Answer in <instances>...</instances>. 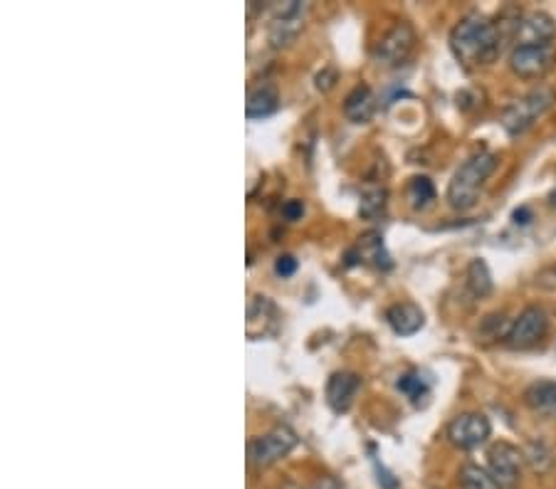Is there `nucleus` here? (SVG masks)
<instances>
[{
	"label": "nucleus",
	"mask_w": 556,
	"mask_h": 489,
	"mask_svg": "<svg viewBox=\"0 0 556 489\" xmlns=\"http://www.w3.org/2000/svg\"><path fill=\"white\" fill-rule=\"evenodd\" d=\"M374 109H376L374 92H371V87H366V84H359V87L351 89L349 97H346L344 102L346 117H349L354 124L369 122V119L374 117Z\"/></svg>",
	"instance_id": "4468645a"
},
{
	"label": "nucleus",
	"mask_w": 556,
	"mask_h": 489,
	"mask_svg": "<svg viewBox=\"0 0 556 489\" xmlns=\"http://www.w3.org/2000/svg\"><path fill=\"white\" fill-rule=\"evenodd\" d=\"M556 38V23L547 13H529L522 18L517 33V45H534V47H552Z\"/></svg>",
	"instance_id": "9b49d317"
},
{
	"label": "nucleus",
	"mask_w": 556,
	"mask_h": 489,
	"mask_svg": "<svg viewBox=\"0 0 556 489\" xmlns=\"http://www.w3.org/2000/svg\"><path fill=\"white\" fill-rule=\"evenodd\" d=\"M554 65L552 47H534V45H517L510 55V67L522 80H539L547 75Z\"/></svg>",
	"instance_id": "6e6552de"
},
{
	"label": "nucleus",
	"mask_w": 556,
	"mask_h": 489,
	"mask_svg": "<svg viewBox=\"0 0 556 489\" xmlns=\"http://www.w3.org/2000/svg\"><path fill=\"white\" fill-rule=\"evenodd\" d=\"M460 485H463V489H502L500 482L490 472H485L477 465H465L460 470Z\"/></svg>",
	"instance_id": "412c9836"
},
{
	"label": "nucleus",
	"mask_w": 556,
	"mask_h": 489,
	"mask_svg": "<svg viewBox=\"0 0 556 489\" xmlns=\"http://www.w3.org/2000/svg\"><path fill=\"white\" fill-rule=\"evenodd\" d=\"M359 260L374 262L376 267H391V257H388L384 238L379 233H366L359 238Z\"/></svg>",
	"instance_id": "f3484780"
},
{
	"label": "nucleus",
	"mask_w": 556,
	"mask_h": 489,
	"mask_svg": "<svg viewBox=\"0 0 556 489\" xmlns=\"http://www.w3.org/2000/svg\"><path fill=\"white\" fill-rule=\"evenodd\" d=\"M492 433V425L487 415L482 413H463L448 425V438L455 448L475 450L487 443Z\"/></svg>",
	"instance_id": "0eeeda50"
},
{
	"label": "nucleus",
	"mask_w": 556,
	"mask_h": 489,
	"mask_svg": "<svg viewBox=\"0 0 556 489\" xmlns=\"http://www.w3.org/2000/svg\"><path fill=\"white\" fill-rule=\"evenodd\" d=\"M334 84H337V72H334V70H324L322 75H317V87L324 89V92H327V89H332Z\"/></svg>",
	"instance_id": "a878e982"
},
{
	"label": "nucleus",
	"mask_w": 556,
	"mask_h": 489,
	"mask_svg": "<svg viewBox=\"0 0 556 489\" xmlns=\"http://www.w3.org/2000/svg\"><path fill=\"white\" fill-rule=\"evenodd\" d=\"M468 287H470V292L475 294V297H485V294H490L492 277H490V270H487V265L482 260H472L470 262Z\"/></svg>",
	"instance_id": "4be33fe9"
},
{
	"label": "nucleus",
	"mask_w": 556,
	"mask_h": 489,
	"mask_svg": "<svg viewBox=\"0 0 556 489\" xmlns=\"http://www.w3.org/2000/svg\"><path fill=\"white\" fill-rule=\"evenodd\" d=\"M497 163H500V159H497V154H490V151H480V154L470 156V159L458 168L453 181H450L448 203L453 205L455 210L472 208V205L477 203V196H480L485 181L497 168Z\"/></svg>",
	"instance_id": "f03ea898"
},
{
	"label": "nucleus",
	"mask_w": 556,
	"mask_h": 489,
	"mask_svg": "<svg viewBox=\"0 0 556 489\" xmlns=\"http://www.w3.org/2000/svg\"><path fill=\"white\" fill-rule=\"evenodd\" d=\"M386 198V188H369V191L361 196L359 213L364 215V218H376V215H381L386 210Z\"/></svg>",
	"instance_id": "5701e85b"
},
{
	"label": "nucleus",
	"mask_w": 556,
	"mask_h": 489,
	"mask_svg": "<svg viewBox=\"0 0 556 489\" xmlns=\"http://www.w3.org/2000/svg\"><path fill=\"white\" fill-rule=\"evenodd\" d=\"M552 104H554L552 89L547 87L532 89V92L524 94L522 99H514L510 107L505 109V114H502V126H505V131L510 136L524 134L529 126L539 122V117H544V114L552 109Z\"/></svg>",
	"instance_id": "7ed1b4c3"
},
{
	"label": "nucleus",
	"mask_w": 556,
	"mask_h": 489,
	"mask_svg": "<svg viewBox=\"0 0 556 489\" xmlns=\"http://www.w3.org/2000/svg\"><path fill=\"white\" fill-rule=\"evenodd\" d=\"M408 201L416 210H426L435 201V186L428 176H416L408 183Z\"/></svg>",
	"instance_id": "6ab92c4d"
},
{
	"label": "nucleus",
	"mask_w": 556,
	"mask_h": 489,
	"mask_svg": "<svg viewBox=\"0 0 556 489\" xmlns=\"http://www.w3.org/2000/svg\"><path fill=\"white\" fill-rule=\"evenodd\" d=\"M502 45H505V40L497 30V23L477 13L465 15L450 35V47L465 67L490 65L502 52Z\"/></svg>",
	"instance_id": "f257e3e1"
},
{
	"label": "nucleus",
	"mask_w": 556,
	"mask_h": 489,
	"mask_svg": "<svg viewBox=\"0 0 556 489\" xmlns=\"http://www.w3.org/2000/svg\"><path fill=\"white\" fill-rule=\"evenodd\" d=\"M416 47V30L408 23H396L376 45V60L379 65L398 67L411 57Z\"/></svg>",
	"instance_id": "423d86ee"
},
{
	"label": "nucleus",
	"mask_w": 556,
	"mask_h": 489,
	"mask_svg": "<svg viewBox=\"0 0 556 489\" xmlns=\"http://www.w3.org/2000/svg\"><path fill=\"white\" fill-rule=\"evenodd\" d=\"M386 322L398 336H413L423 329V324H426V314H423V309L418 307V304L401 302V304H393V307L388 309Z\"/></svg>",
	"instance_id": "ddd939ff"
},
{
	"label": "nucleus",
	"mask_w": 556,
	"mask_h": 489,
	"mask_svg": "<svg viewBox=\"0 0 556 489\" xmlns=\"http://www.w3.org/2000/svg\"><path fill=\"white\" fill-rule=\"evenodd\" d=\"M361 388V376L354 371H337L327 383V403L334 413H346L354 406V398Z\"/></svg>",
	"instance_id": "f8f14e48"
},
{
	"label": "nucleus",
	"mask_w": 556,
	"mask_h": 489,
	"mask_svg": "<svg viewBox=\"0 0 556 489\" xmlns=\"http://www.w3.org/2000/svg\"><path fill=\"white\" fill-rule=\"evenodd\" d=\"M549 317L542 307H527L512 322L510 334H507V346L512 349H532L547 336Z\"/></svg>",
	"instance_id": "39448f33"
},
{
	"label": "nucleus",
	"mask_w": 556,
	"mask_h": 489,
	"mask_svg": "<svg viewBox=\"0 0 556 489\" xmlns=\"http://www.w3.org/2000/svg\"><path fill=\"white\" fill-rule=\"evenodd\" d=\"M398 391L406 393L413 403H421L423 398H428L430 383L421 371H408L398 378Z\"/></svg>",
	"instance_id": "a211bd4d"
},
{
	"label": "nucleus",
	"mask_w": 556,
	"mask_h": 489,
	"mask_svg": "<svg viewBox=\"0 0 556 489\" xmlns=\"http://www.w3.org/2000/svg\"><path fill=\"white\" fill-rule=\"evenodd\" d=\"M297 445L295 430L287 425H277L270 433L250 443V462L257 467H270L290 455Z\"/></svg>",
	"instance_id": "20e7f679"
},
{
	"label": "nucleus",
	"mask_w": 556,
	"mask_h": 489,
	"mask_svg": "<svg viewBox=\"0 0 556 489\" xmlns=\"http://www.w3.org/2000/svg\"><path fill=\"white\" fill-rule=\"evenodd\" d=\"M277 107H280L277 89L272 84H262L255 92H250L248 104H245V114H248V119H265L270 114H275Z\"/></svg>",
	"instance_id": "dca6fc26"
},
{
	"label": "nucleus",
	"mask_w": 556,
	"mask_h": 489,
	"mask_svg": "<svg viewBox=\"0 0 556 489\" xmlns=\"http://www.w3.org/2000/svg\"><path fill=\"white\" fill-rule=\"evenodd\" d=\"M302 13L304 5L300 0H287L285 5H277V18L270 28L272 45L282 47L297 38V33L302 30Z\"/></svg>",
	"instance_id": "9d476101"
},
{
	"label": "nucleus",
	"mask_w": 556,
	"mask_h": 489,
	"mask_svg": "<svg viewBox=\"0 0 556 489\" xmlns=\"http://www.w3.org/2000/svg\"><path fill=\"white\" fill-rule=\"evenodd\" d=\"M282 215H285L290 223H295V220H302V215H304V203L302 201H287L285 205H282Z\"/></svg>",
	"instance_id": "393cba45"
},
{
	"label": "nucleus",
	"mask_w": 556,
	"mask_h": 489,
	"mask_svg": "<svg viewBox=\"0 0 556 489\" xmlns=\"http://www.w3.org/2000/svg\"><path fill=\"white\" fill-rule=\"evenodd\" d=\"M529 220H532V210L529 208H519V210H514V223H522V225H527Z\"/></svg>",
	"instance_id": "bb28decb"
},
{
	"label": "nucleus",
	"mask_w": 556,
	"mask_h": 489,
	"mask_svg": "<svg viewBox=\"0 0 556 489\" xmlns=\"http://www.w3.org/2000/svg\"><path fill=\"white\" fill-rule=\"evenodd\" d=\"M312 489H342V485H339L334 477H322V480H319Z\"/></svg>",
	"instance_id": "cd10ccee"
},
{
	"label": "nucleus",
	"mask_w": 556,
	"mask_h": 489,
	"mask_svg": "<svg viewBox=\"0 0 556 489\" xmlns=\"http://www.w3.org/2000/svg\"><path fill=\"white\" fill-rule=\"evenodd\" d=\"M522 455H524V460L529 462V467H532L534 472H539V475H544L547 470H552L554 455H552V450L542 443V440H534V443H529L527 448L522 450Z\"/></svg>",
	"instance_id": "aec40b11"
},
{
	"label": "nucleus",
	"mask_w": 556,
	"mask_h": 489,
	"mask_svg": "<svg viewBox=\"0 0 556 489\" xmlns=\"http://www.w3.org/2000/svg\"><path fill=\"white\" fill-rule=\"evenodd\" d=\"M522 450L512 443H497L490 450V475L500 482V487L514 489L522 480Z\"/></svg>",
	"instance_id": "1a4fd4ad"
},
{
	"label": "nucleus",
	"mask_w": 556,
	"mask_h": 489,
	"mask_svg": "<svg viewBox=\"0 0 556 489\" xmlns=\"http://www.w3.org/2000/svg\"><path fill=\"white\" fill-rule=\"evenodd\" d=\"M275 272H277V277H292L297 272V260L292 255H282V257H277V262H275Z\"/></svg>",
	"instance_id": "b1692460"
},
{
	"label": "nucleus",
	"mask_w": 556,
	"mask_h": 489,
	"mask_svg": "<svg viewBox=\"0 0 556 489\" xmlns=\"http://www.w3.org/2000/svg\"><path fill=\"white\" fill-rule=\"evenodd\" d=\"M524 403L529 410L547 418H556V381H537L524 391Z\"/></svg>",
	"instance_id": "2eb2a0df"
}]
</instances>
